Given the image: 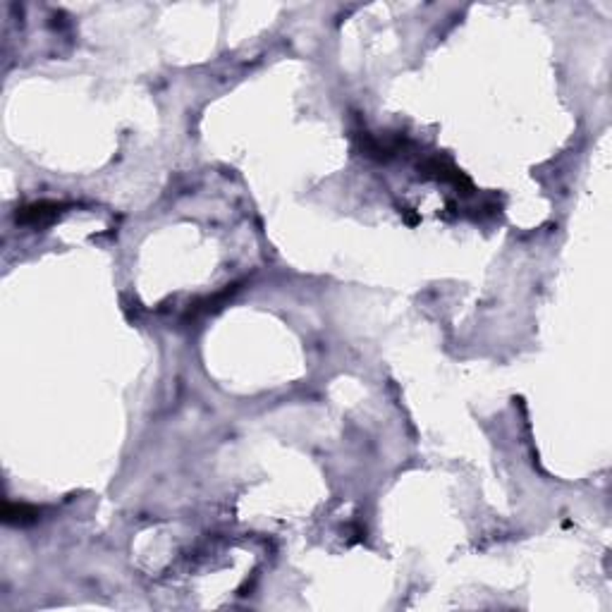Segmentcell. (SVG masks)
<instances>
[{
    "mask_svg": "<svg viewBox=\"0 0 612 612\" xmlns=\"http://www.w3.org/2000/svg\"><path fill=\"white\" fill-rule=\"evenodd\" d=\"M60 213V204H51V201H41L34 206H26L17 213V221L24 225H38V223H48Z\"/></svg>",
    "mask_w": 612,
    "mask_h": 612,
    "instance_id": "1",
    "label": "cell"
},
{
    "mask_svg": "<svg viewBox=\"0 0 612 612\" xmlns=\"http://www.w3.org/2000/svg\"><path fill=\"white\" fill-rule=\"evenodd\" d=\"M3 515H5V522L8 524H29L38 517V512L26 507V505H5Z\"/></svg>",
    "mask_w": 612,
    "mask_h": 612,
    "instance_id": "2",
    "label": "cell"
}]
</instances>
